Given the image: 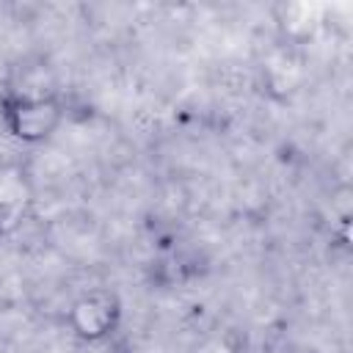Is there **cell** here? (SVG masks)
I'll use <instances>...</instances> for the list:
<instances>
[{"label":"cell","instance_id":"obj_2","mask_svg":"<svg viewBox=\"0 0 353 353\" xmlns=\"http://www.w3.org/2000/svg\"><path fill=\"white\" fill-rule=\"evenodd\" d=\"M124 320V303L110 287H88L72 298L66 309L69 334L85 345L108 342Z\"/></svg>","mask_w":353,"mask_h":353},{"label":"cell","instance_id":"obj_1","mask_svg":"<svg viewBox=\"0 0 353 353\" xmlns=\"http://www.w3.org/2000/svg\"><path fill=\"white\" fill-rule=\"evenodd\" d=\"M66 121V102L55 88L11 85L0 94V124L22 146L47 143Z\"/></svg>","mask_w":353,"mask_h":353},{"label":"cell","instance_id":"obj_3","mask_svg":"<svg viewBox=\"0 0 353 353\" xmlns=\"http://www.w3.org/2000/svg\"><path fill=\"white\" fill-rule=\"evenodd\" d=\"M33 201L36 182L30 165L17 157H0V221L6 232L30 215Z\"/></svg>","mask_w":353,"mask_h":353},{"label":"cell","instance_id":"obj_4","mask_svg":"<svg viewBox=\"0 0 353 353\" xmlns=\"http://www.w3.org/2000/svg\"><path fill=\"white\" fill-rule=\"evenodd\" d=\"M3 234H6V226H3V221H0V237H3Z\"/></svg>","mask_w":353,"mask_h":353}]
</instances>
